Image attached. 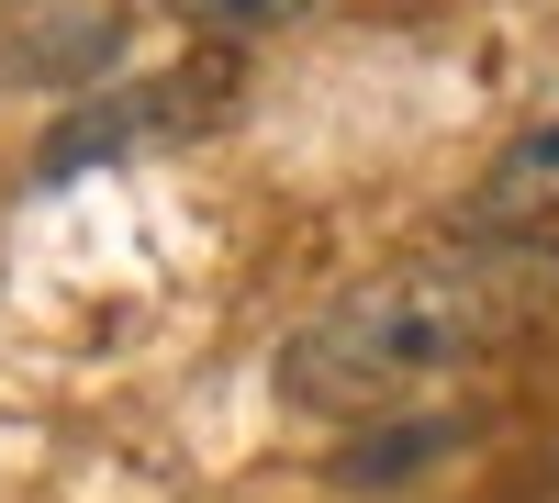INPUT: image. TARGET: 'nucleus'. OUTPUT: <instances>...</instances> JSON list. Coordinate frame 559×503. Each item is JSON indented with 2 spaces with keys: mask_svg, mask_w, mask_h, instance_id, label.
Returning a JSON list of instances; mask_svg holds the SVG:
<instances>
[{
  "mask_svg": "<svg viewBox=\"0 0 559 503\" xmlns=\"http://www.w3.org/2000/svg\"><path fill=\"white\" fill-rule=\"evenodd\" d=\"M548 302H559V268L537 247H503V236L414 247L392 268H358L324 313H302V325L280 336V392H292L302 415L392 426L403 403H426L437 381H471L503 347H526Z\"/></svg>",
  "mask_w": 559,
  "mask_h": 503,
  "instance_id": "f257e3e1",
  "label": "nucleus"
},
{
  "mask_svg": "<svg viewBox=\"0 0 559 503\" xmlns=\"http://www.w3.org/2000/svg\"><path fill=\"white\" fill-rule=\"evenodd\" d=\"M123 57V0H23V23L0 34V79L34 89H90Z\"/></svg>",
  "mask_w": 559,
  "mask_h": 503,
  "instance_id": "f03ea898",
  "label": "nucleus"
},
{
  "mask_svg": "<svg viewBox=\"0 0 559 503\" xmlns=\"http://www.w3.org/2000/svg\"><path fill=\"white\" fill-rule=\"evenodd\" d=\"M213 89H224V68H179V79H146V89H123V101H90L79 123H57V134H45L34 179H68V168H90V157H123L134 134L202 123V101H213Z\"/></svg>",
  "mask_w": 559,
  "mask_h": 503,
  "instance_id": "7ed1b4c3",
  "label": "nucleus"
},
{
  "mask_svg": "<svg viewBox=\"0 0 559 503\" xmlns=\"http://www.w3.org/2000/svg\"><path fill=\"white\" fill-rule=\"evenodd\" d=\"M559 224V89L503 134V157L481 168V191H471V236H503V247H526Z\"/></svg>",
  "mask_w": 559,
  "mask_h": 503,
  "instance_id": "20e7f679",
  "label": "nucleus"
},
{
  "mask_svg": "<svg viewBox=\"0 0 559 503\" xmlns=\"http://www.w3.org/2000/svg\"><path fill=\"white\" fill-rule=\"evenodd\" d=\"M459 447V426L448 415H414V426H369L358 447H336V492H403V481H426V459H448Z\"/></svg>",
  "mask_w": 559,
  "mask_h": 503,
  "instance_id": "39448f33",
  "label": "nucleus"
},
{
  "mask_svg": "<svg viewBox=\"0 0 559 503\" xmlns=\"http://www.w3.org/2000/svg\"><path fill=\"white\" fill-rule=\"evenodd\" d=\"M179 23H202V34H280V23H302L313 0H168Z\"/></svg>",
  "mask_w": 559,
  "mask_h": 503,
  "instance_id": "423d86ee",
  "label": "nucleus"
}]
</instances>
